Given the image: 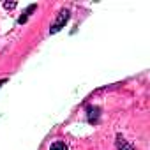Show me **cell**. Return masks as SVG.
I'll list each match as a JSON object with an SVG mask.
<instances>
[{
    "mask_svg": "<svg viewBox=\"0 0 150 150\" xmlns=\"http://www.w3.org/2000/svg\"><path fill=\"white\" fill-rule=\"evenodd\" d=\"M99 113H101L99 108H88V122L90 124H97L99 122Z\"/></svg>",
    "mask_w": 150,
    "mask_h": 150,
    "instance_id": "cell-3",
    "label": "cell"
},
{
    "mask_svg": "<svg viewBox=\"0 0 150 150\" xmlns=\"http://www.w3.org/2000/svg\"><path fill=\"white\" fill-rule=\"evenodd\" d=\"M34 9H35V6H30V7L27 9V13H25L23 16H20V20H18V23H25V21H27V18H28V14H30V13H32Z\"/></svg>",
    "mask_w": 150,
    "mask_h": 150,
    "instance_id": "cell-5",
    "label": "cell"
},
{
    "mask_svg": "<svg viewBox=\"0 0 150 150\" xmlns=\"http://www.w3.org/2000/svg\"><path fill=\"white\" fill-rule=\"evenodd\" d=\"M67 20H69V11L67 9H62L60 13H58V16H57V20H55V23L51 25V28H50V34H57L65 23H67Z\"/></svg>",
    "mask_w": 150,
    "mask_h": 150,
    "instance_id": "cell-1",
    "label": "cell"
},
{
    "mask_svg": "<svg viewBox=\"0 0 150 150\" xmlns=\"http://www.w3.org/2000/svg\"><path fill=\"white\" fill-rule=\"evenodd\" d=\"M4 7H6V9H14V7H16V2H6Z\"/></svg>",
    "mask_w": 150,
    "mask_h": 150,
    "instance_id": "cell-6",
    "label": "cell"
},
{
    "mask_svg": "<svg viewBox=\"0 0 150 150\" xmlns=\"http://www.w3.org/2000/svg\"><path fill=\"white\" fill-rule=\"evenodd\" d=\"M50 150H67V146H65L64 141H55V143L50 146Z\"/></svg>",
    "mask_w": 150,
    "mask_h": 150,
    "instance_id": "cell-4",
    "label": "cell"
},
{
    "mask_svg": "<svg viewBox=\"0 0 150 150\" xmlns=\"http://www.w3.org/2000/svg\"><path fill=\"white\" fill-rule=\"evenodd\" d=\"M2 83H4V80H2V81H0V85H2Z\"/></svg>",
    "mask_w": 150,
    "mask_h": 150,
    "instance_id": "cell-7",
    "label": "cell"
},
{
    "mask_svg": "<svg viewBox=\"0 0 150 150\" xmlns=\"http://www.w3.org/2000/svg\"><path fill=\"white\" fill-rule=\"evenodd\" d=\"M117 150H134V146L129 145V143L118 134V136H117Z\"/></svg>",
    "mask_w": 150,
    "mask_h": 150,
    "instance_id": "cell-2",
    "label": "cell"
}]
</instances>
